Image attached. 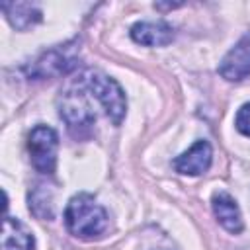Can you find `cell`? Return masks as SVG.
I'll return each instance as SVG.
<instances>
[{"mask_svg":"<svg viewBox=\"0 0 250 250\" xmlns=\"http://www.w3.org/2000/svg\"><path fill=\"white\" fill-rule=\"evenodd\" d=\"M64 225L76 238L92 240L102 236L107 229V213L100 203H96L94 195L82 191L70 197V201L66 203Z\"/></svg>","mask_w":250,"mask_h":250,"instance_id":"1","label":"cell"},{"mask_svg":"<svg viewBox=\"0 0 250 250\" xmlns=\"http://www.w3.org/2000/svg\"><path fill=\"white\" fill-rule=\"evenodd\" d=\"M90 98H92V94L88 92V88L84 86L80 76L72 78L68 82V86L61 92L59 115L64 119L68 131L74 137L86 135L96 121V111L92 109Z\"/></svg>","mask_w":250,"mask_h":250,"instance_id":"2","label":"cell"},{"mask_svg":"<svg viewBox=\"0 0 250 250\" xmlns=\"http://www.w3.org/2000/svg\"><path fill=\"white\" fill-rule=\"evenodd\" d=\"M78 76L82 78L90 94L96 98V102L104 107V111L113 121V125H119L127 111V100H125V92L121 90V86L111 76L96 68H86Z\"/></svg>","mask_w":250,"mask_h":250,"instance_id":"3","label":"cell"},{"mask_svg":"<svg viewBox=\"0 0 250 250\" xmlns=\"http://www.w3.org/2000/svg\"><path fill=\"white\" fill-rule=\"evenodd\" d=\"M59 137L49 125H35L27 137V152L33 168L41 174H53L57 166Z\"/></svg>","mask_w":250,"mask_h":250,"instance_id":"4","label":"cell"},{"mask_svg":"<svg viewBox=\"0 0 250 250\" xmlns=\"http://www.w3.org/2000/svg\"><path fill=\"white\" fill-rule=\"evenodd\" d=\"M219 74L229 82H240L250 74V35H244L223 57Z\"/></svg>","mask_w":250,"mask_h":250,"instance_id":"5","label":"cell"},{"mask_svg":"<svg viewBox=\"0 0 250 250\" xmlns=\"http://www.w3.org/2000/svg\"><path fill=\"white\" fill-rule=\"evenodd\" d=\"M76 66V55H74V47L72 45H62L57 47L49 53H45L33 66L31 74L33 76H59V74H66Z\"/></svg>","mask_w":250,"mask_h":250,"instance_id":"6","label":"cell"},{"mask_svg":"<svg viewBox=\"0 0 250 250\" xmlns=\"http://www.w3.org/2000/svg\"><path fill=\"white\" fill-rule=\"evenodd\" d=\"M213 160V148L207 141H197L189 150L174 158V168L186 176H201L209 170Z\"/></svg>","mask_w":250,"mask_h":250,"instance_id":"7","label":"cell"},{"mask_svg":"<svg viewBox=\"0 0 250 250\" xmlns=\"http://www.w3.org/2000/svg\"><path fill=\"white\" fill-rule=\"evenodd\" d=\"M211 207H213V213H215L219 225H221L223 229H227L229 232L238 234V232L244 229L240 209H238L236 201H234L227 191H217V193H213V197H211Z\"/></svg>","mask_w":250,"mask_h":250,"instance_id":"8","label":"cell"},{"mask_svg":"<svg viewBox=\"0 0 250 250\" xmlns=\"http://www.w3.org/2000/svg\"><path fill=\"white\" fill-rule=\"evenodd\" d=\"M131 37L135 43L146 47L168 45L174 39V29L166 21H139L131 27Z\"/></svg>","mask_w":250,"mask_h":250,"instance_id":"9","label":"cell"},{"mask_svg":"<svg viewBox=\"0 0 250 250\" xmlns=\"http://www.w3.org/2000/svg\"><path fill=\"white\" fill-rule=\"evenodd\" d=\"M4 250H33L35 240L33 234L25 229V225L14 217H6L4 221V236H2Z\"/></svg>","mask_w":250,"mask_h":250,"instance_id":"10","label":"cell"},{"mask_svg":"<svg viewBox=\"0 0 250 250\" xmlns=\"http://www.w3.org/2000/svg\"><path fill=\"white\" fill-rule=\"evenodd\" d=\"M2 10L6 12L8 21L16 29H25L41 20V12L33 4H27V2H4Z\"/></svg>","mask_w":250,"mask_h":250,"instance_id":"11","label":"cell"},{"mask_svg":"<svg viewBox=\"0 0 250 250\" xmlns=\"http://www.w3.org/2000/svg\"><path fill=\"white\" fill-rule=\"evenodd\" d=\"M29 211L39 219H53V197L45 186H37L29 193Z\"/></svg>","mask_w":250,"mask_h":250,"instance_id":"12","label":"cell"},{"mask_svg":"<svg viewBox=\"0 0 250 250\" xmlns=\"http://www.w3.org/2000/svg\"><path fill=\"white\" fill-rule=\"evenodd\" d=\"M234 125H236V129H238L242 135L250 137V102H248V104H244V105L236 111Z\"/></svg>","mask_w":250,"mask_h":250,"instance_id":"13","label":"cell"}]
</instances>
